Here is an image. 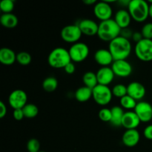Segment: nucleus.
Returning <instances> with one entry per match:
<instances>
[{
  "label": "nucleus",
  "mask_w": 152,
  "mask_h": 152,
  "mask_svg": "<svg viewBox=\"0 0 152 152\" xmlns=\"http://www.w3.org/2000/svg\"><path fill=\"white\" fill-rule=\"evenodd\" d=\"M108 50L111 52L114 60L126 59L132 53V45L130 40L122 37H118L108 45Z\"/></svg>",
  "instance_id": "1"
},
{
  "label": "nucleus",
  "mask_w": 152,
  "mask_h": 152,
  "mask_svg": "<svg viewBox=\"0 0 152 152\" xmlns=\"http://www.w3.org/2000/svg\"><path fill=\"white\" fill-rule=\"evenodd\" d=\"M121 28L116 23L114 19L102 21L99 24L97 37L104 42H111L120 37Z\"/></svg>",
  "instance_id": "2"
},
{
  "label": "nucleus",
  "mask_w": 152,
  "mask_h": 152,
  "mask_svg": "<svg viewBox=\"0 0 152 152\" xmlns=\"http://www.w3.org/2000/svg\"><path fill=\"white\" fill-rule=\"evenodd\" d=\"M71 61L68 50L62 47H57L53 49L48 56V62L51 68L59 69L65 68Z\"/></svg>",
  "instance_id": "3"
},
{
  "label": "nucleus",
  "mask_w": 152,
  "mask_h": 152,
  "mask_svg": "<svg viewBox=\"0 0 152 152\" xmlns=\"http://www.w3.org/2000/svg\"><path fill=\"white\" fill-rule=\"evenodd\" d=\"M128 11L132 19L137 22H143L149 16V4L145 0H131Z\"/></svg>",
  "instance_id": "4"
},
{
  "label": "nucleus",
  "mask_w": 152,
  "mask_h": 152,
  "mask_svg": "<svg viewBox=\"0 0 152 152\" xmlns=\"http://www.w3.org/2000/svg\"><path fill=\"white\" fill-rule=\"evenodd\" d=\"M93 99L98 105L105 106L111 102L113 97L112 90L107 86L99 85L92 89Z\"/></svg>",
  "instance_id": "5"
},
{
  "label": "nucleus",
  "mask_w": 152,
  "mask_h": 152,
  "mask_svg": "<svg viewBox=\"0 0 152 152\" xmlns=\"http://www.w3.org/2000/svg\"><path fill=\"white\" fill-rule=\"evenodd\" d=\"M134 53L137 57L142 62L152 61V40L143 39L137 43L134 47Z\"/></svg>",
  "instance_id": "6"
},
{
  "label": "nucleus",
  "mask_w": 152,
  "mask_h": 152,
  "mask_svg": "<svg viewBox=\"0 0 152 152\" xmlns=\"http://www.w3.org/2000/svg\"><path fill=\"white\" fill-rule=\"evenodd\" d=\"M71 61L74 62H82L86 60L90 53L89 47L84 42H78L73 44L68 50Z\"/></svg>",
  "instance_id": "7"
},
{
  "label": "nucleus",
  "mask_w": 152,
  "mask_h": 152,
  "mask_svg": "<svg viewBox=\"0 0 152 152\" xmlns=\"http://www.w3.org/2000/svg\"><path fill=\"white\" fill-rule=\"evenodd\" d=\"M61 38L65 42L75 44L78 42L79 40L81 39L82 34L78 25H68L64 27L60 33Z\"/></svg>",
  "instance_id": "8"
},
{
  "label": "nucleus",
  "mask_w": 152,
  "mask_h": 152,
  "mask_svg": "<svg viewBox=\"0 0 152 152\" xmlns=\"http://www.w3.org/2000/svg\"><path fill=\"white\" fill-rule=\"evenodd\" d=\"M27 94L22 89L13 91L8 96V103L13 110L22 109L27 105Z\"/></svg>",
  "instance_id": "9"
},
{
  "label": "nucleus",
  "mask_w": 152,
  "mask_h": 152,
  "mask_svg": "<svg viewBox=\"0 0 152 152\" xmlns=\"http://www.w3.org/2000/svg\"><path fill=\"white\" fill-rule=\"evenodd\" d=\"M94 13L98 19L102 22L111 19L113 14V10L110 4L106 1H102L96 2L94 7Z\"/></svg>",
  "instance_id": "10"
},
{
  "label": "nucleus",
  "mask_w": 152,
  "mask_h": 152,
  "mask_svg": "<svg viewBox=\"0 0 152 152\" xmlns=\"http://www.w3.org/2000/svg\"><path fill=\"white\" fill-rule=\"evenodd\" d=\"M134 112L138 116L141 123H148L152 120V105L149 102L140 101L137 102Z\"/></svg>",
  "instance_id": "11"
},
{
  "label": "nucleus",
  "mask_w": 152,
  "mask_h": 152,
  "mask_svg": "<svg viewBox=\"0 0 152 152\" xmlns=\"http://www.w3.org/2000/svg\"><path fill=\"white\" fill-rule=\"evenodd\" d=\"M111 68L115 76L119 77H128L132 74L133 71L132 64L126 59L114 61L111 65Z\"/></svg>",
  "instance_id": "12"
},
{
  "label": "nucleus",
  "mask_w": 152,
  "mask_h": 152,
  "mask_svg": "<svg viewBox=\"0 0 152 152\" xmlns=\"http://www.w3.org/2000/svg\"><path fill=\"white\" fill-rule=\"evenodd\" d=\"M80 28L82 34L88 37L97 35L99 25L95 21L89 19H84L80 20L77 24Z\"/></svg>",
  "instance_id": "13"
},
{
  "label": "nucleus",
  "mask_w": 152,
  "mask_h": 152,
  "mask_svg": "<svg viewBox=\"0 0 152 152\" xmlns=\"http://www.w3.org/2000/svg\"><path fill=\"white\" fill-rule=\"evenodd\" d=\"M98 84L107 86L111 84L114 80L115 74L111 67H101L96 73Z\"/></svg>",
  "instance_id": "14"
},
{
  "label": "nucleus",
  "mask_w": 152,
  "mask_h": 152,
  "mask_svg": "<svg viewBox=\"0 0 152 152\" xmlns=\"http://www.w3.org/2000/svg\"><path fill=\"white\" fill-rule=\"evenodd\" d=\"M128 95L132 96L135 100H141L145 96L146 90L142 83L139 82H132L127 86Z\"/></svg>",
  "instance_id": "15"
},
{
  "label": "nucleus",
  "mask_w": 152,
  "mask_h": 152,
  "mask_svg": "<svg viewBox=\"0 0 152 152\" xmlns=\"http://www.w3.org/2000/svg\"><path fill=\"white\" fill-rule=\"evenodd\" d=\"M141 121L134 111H126L125 112L123 118L122 120V126L126 129H137L140 126Z\"/></svg>",
  "instance_id": "16"
},
{
  "label": "nucleus",
  "mask_w": 152,
  "mask_h": 152,
  "mask_svg": "<svg viewBox=\"0 0 152 152\" xmlns=\"http://www.w3.org/2000/svg\"><path fill=\"white\" fill-rule=\"evenodd\" d=\"M94 60L102 67H108V65H112L114 61L109 50L104 48L99 49L95 52Z\"/></svg>",
  "instance_id": "17"
},
{
  "label": "nucleus",
  "mask_w": 152,
  "mask_h": 152,
  "mask_svg": "<svg viewBox=\"0 0 152 152\" xmlns=\"http://www.w3.org/2000/svg\"><path fill=\"white\" fill-rule=\"evenodd\" d=\"M140 134L137 129L126 130L122 137V142L123 145L127 147H134L139 143Z\"/></svg>",
  "instance_id": "18"
},
{
  "label": "nucleus",
  "mask_w": 152,
  "mask_h": 152,
  "mask_svg": "<svg viewBox=\"0 0 152 152\" xmlns=\"http://www.w3.org/2000/svg\"><path fill=\"white\" fill-rule=\"evenodd\" d=\"M132 16L128 10L120 9L116 12L114 15V21L121 29L129 28L132 21Z\"/></svg>",
  "instance_id": "19"
},
{
  "label": "nucleus",
  "mask_w": 152,
  "mask_h": 152,
  "mask_svg": "<svg viewBox=\"0 0 152 152\" xmlns=\"http://www.w3.org/2000/svg\"><path fill=\"white\" fill-rule=\"evenodd\" d=\"M16 61V54L9 48L0 49V62L4 65H11Z\"/></svg>",
  "instance_id": "20"
},
{
  "label": "nucleus",
  "mask_w": 152,
  "mask_h": 152,
  "mask_svg": "<svg viewBox=\"0 0 152 152\" xmlns=\"http://www.w3.org/2000/svg\"><path fill=\"white\" fill-rule=\"evenodd\" d=\"M0 23L6 28H14L19 23L18 17L13 13H3L0 17Z\"/></svg>",
  "instance_id": "21"
},
{
  "label": "nucleus",
  "mask_w": 152,
  "mask_h": 152,
  "mask_svg": "<svg viewBox=\"0 0 152 152\" xmlns=\"http://www.w3.org/2000/svg\"><path fill=\"white\" fill-rule=\"evenodd\" d=\"M74 96L78 102H86L93 97V91L90 88L82 86L76 91Z\"/></svg>",
  "instance_id": "22"
},
{
  "label": "nucleus",
  "mask_w": 152,
  "mask_h": 152,
  "mask_svg": "<svg viewBox=\"0 0 152 152\" xmlns=\"http://www.w3.org/2000/svg\"><path fill=\"white\" fill-rule=\"evenodd\" d=\"M112 113V118H111V124L116 127L122 126V120L123 118L125 112L123 108L121 106L115 105L111 108Z\"/></svg>",
  "instance_id": "23"
},
{
  "label": "nucleus",
  "mask_w": 152,
  "mask_h": 152,
  "mask_svg": "<svg viewBox=\"0 0 152 152\" xmlns=\"http://www.w3.org/2000/svg\"><path fill=\"white\" fill-rule=\"evenodd\" d=\"M83 81L85 86L93 89L98 85L96 74L93 71H87L83 77Z\"/></svg>",
  "instance_id": "24"
},
{
  "label": "nucleus",
  "mask_w": 152,
  "mask_h": 152,
  "mask_svg": "<svg viewBox=\"0 0 152 152\" xmlns=\"http://www.w3.org/2000/svg\"><path fill=\"white\" fill-rule=\"evenodd\" d=\"M58 87V80L53 77H48L44 80L42 83V88L45 91L53 92L56 90Z\"/></svg>",
  "instance_id": "25"
},
{
  "label": "nucleus",
  "mask_w": 152,
  "mask_h": 152,
  "mask_svg": "<svg viewBox=\"0 0 152 152\" xmlns=\"http://www.w3.org/2000/svg\"><path fill=\"white\" fill-rule=\"evenodd\" d=\"M22 110H23L25 117L28 119L34 118V117H37L39 114L38 107L32 103L27 104V105L22 108Z\"/></svg>",
  "instance_id": "26"
},
{
  "label": "nucleus",
  "mask_w": 152,
  "mask_h": 152,
  "mask_svg": "<svg viewBox=\"0 0 152 152\" xmlns=\"http://www.w3.org/2000/svg\"><path fill=\"white\" fill-rule=\"evenodd\" d=\"M137 104V100H135L134 98L129 96L128 94L120 99V106H121L123 109L125 108V109L127 110H134Z\"/></svg>",
  "instance_id": "27"
},
{
  "label": "nucleus",
  "mask_w": 152,
  "mask_h": 152,
  "mask_svg": "<svg viewBox=\"0 0 152 152\" xmlns=\"http://www.w3.org/2000/svg\"><path fill=\"white\" fill-rule=\"evenodd\" d=\"M31 61H32V57L28 52L21 51L16 54V62L21 65L27 66L31 64Z\"/></svg>",
  "instance_id": "28"
},
{
  "label": "nucleus",
  "mask_w": 152,
  "mask_h": 152,
  "mask_svg": "<svg viewBox=\"0 0 152 152\" xmlns=\"http://www.w3.org/2000/svg\"><path fill=\"white\" fill-rule=\"evenodd\" d=\"M112 90L113 96L117 98H123V96H126L128 94L127 91V86H126L123 84H117L114 86Z\"/></svg>",
  "instance_id": "29"
},
{
  "label": "nucleus",
  "mask_w": 152,
  "mask_h": 152,
  "mask_svg": "<svg viewBox=\"0 0 152 152\" xmlns=\"http://www.w3.org/2000/svg\"><path fill=\"white\" fill-rule=\"evenodd\" d=\"M98 117L101 121L105 122V123H111V118H112L111 110L107 108H102L99 110L98 113Z\"/></svg>",
  "instance_id": "30"
},
{
  "label": "nucleus",
  "mask_w": 152,
  "mask_h": 152,
  "mask_svg": "<svg viewBox=\"0 0 152 152\" xmlns=\"http://www.w3.org/2000/svg\"><path fill=\"white\" fill-rule=\"evenodd\" d=\"M14 9V1L13 0H2L0 2V10L3 13H10Z\"/></svg>",
  "instance_id": "31"
},
{
  "label": "nucleus",
  "mask_w": 152,
  "mask_h": 152,
  "mask_svg": "<svg viewBox=\"0 0 152 152\" xmlns=\"http://www.w3.org/2000/svg\"><path fill=\"white\" fill-rule=\"evenodd\" d=\"M40 142L35 138L29 140L27 142V150L28 152H39Z\"/></svg>",
  "instance_id": "32"
},
{
  "label": "nucleus",
  "mask_w": 152,
  "mask_h": 152,
  "mask_svg": "<svg viewBox=\"0 0 152 152\" xmlns=\"http://www.w3.org/2000/svg\"><path fill=\"white\" fill-rule=\"evenodd\" d=\"M141 34H142L143 39H147L152 40V23L148 22V23L145 24L142 26L141 29Z\"/></svg>",
  "instance_id": "33"
},
{
  "label": "nucleus",
  "mask_w": 152,
  "mask_h": 152,
  "mask_svg": "<svg viewBox=\"0 0 152 152\" xmlns=\"http://www.w3.org/2000/svg\"><path fill=\"white\" fill-rule=\"evenodd\" d=\"M134 34V31H132L131 28H123V29H121V31H120V37H123L125 39H130L132 38V36Z\"/></svg>",
  "instance_id": "34"
},
{
  "label": "nucleus",
  "mask_w": 152,
  "mask_h": 152,
  "mask_svg": "<svg viewBox=\"0 0 152 152\" xmlns=\"http://www.w3.org/2000/svg\"><path fill=\"white\" fill-rule=\"evenodd\" d=\"M13 118H14L16 120H17V121H21V120H23L24 117H25L23 110L22 109L13 110Z\"/></svg>",
  "instance_id": "35"
},
{
  "label": "nucleus",
  "mask_w": 152,
  "mask_h": 152,
  "mask_svg": "<svg viewBox=\"0 0 152 152\" xmlns=\"http://www.w3.org/2000/svg\"><path fill=\"white\" fill-rule=\"evenodd\" d=\"M143 135L147 140H152V125H148L143 131Z\"/></svg>",
  "instance_id": "36"
},
{
  "label": "nucleus",
  "mask_w": 152,
  "mask_h": 152,
  "mask_svg": "<svg viewBox=\"0 0 152 152\" xmlns=\"http://www.w3.org/2000/svg\"><path fill=\"white\" fill-rule=\"evenodd\" d=\"M65 73H67L68 74H73L76 71V66L74 65V62H71L70 63H68V65L65 66V68H64Z\"/></svg>",
  "instance_id": "37"
},
{
  "label": "nucleus",
  "mask_w": 152,
  "mask_h": 152,
  "mask_svg": "<svg viewBox=\"0 0 152 152\" xmlns=\"http://www.w3.org/2000/svg\"><path fill=\"white\" fill-rule=\"evenodd\" d=\"M7 107L6 105L4 103V102L0 101V118L2 119L7 114Z\"/></svg>",
  "instance_id": "38"
},
{
  "label": "nucleus",
  "mask_w": 152,
  "mask_h": 152,
  "mask_svg": "<svg viewBox=\"0 0 152 152\" xmlns=\"http://www.w3.org/2000/svg\"><path fill=\"white\" fill-rule=\"evenodd\" d=\"M132 39L133 40L134 42H135L137 44V43L140 42L141 40L143 39V37H142V34H141V32H138V31H137V32H134V34L133 36H132Z\"/></svg>",
  "instance_id": "39"
},
{
  "label": "nucleus",
  "mask_w": 152,
  "mask_h": 152,
  "mask_svg": "<svg viewBox=\"0 0 152 152\" xmlns=\"http://www.w3.org/2000/svg\"><path fill=\"white\" fill-rule=\"evenodd\" d=\"M83 2L87 5H93V4H96V0H83Z\"/></svg>",
  "instance_id": "40"
},
{
  "label": "nucleus",
  "mask_w": 152,
  "mask_h": 152,
  "mask_svg": "<svg viewBox=\"0 0 152 152\" xmlns=\"http://www.w3.org/2000/svg\"><path fill=\"white\" fill-rule=\"evenodd\" d=\"M150 2L149 4V16L152 18V1H148Z\"/></svg>",
  "instance_id": "41"
},
{
  "label": "nucleus",
  "mask_w": 152,
  "mask_h": 152,
  "mask_svg": "<svg viewBox=\"0 0 152 152\" xmlns=\"http://www.w3.org/2000/svg\"><path fill=\"white\" fill-rule=\"evenodd\" d=\"M39 152H45V151H40Z\"/></svg>",
  "instance_id": "42"
}]
</instances>
